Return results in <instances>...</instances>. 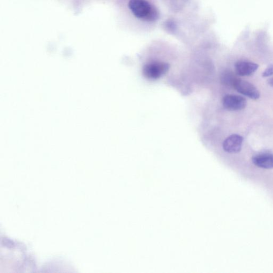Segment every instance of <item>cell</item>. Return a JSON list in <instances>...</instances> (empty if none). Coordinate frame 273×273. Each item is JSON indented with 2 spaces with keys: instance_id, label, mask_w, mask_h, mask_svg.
<instances>
[{
  "instance_id": "obj_1",
  "label": "cell",
  "mask_w": 273,
  "mask_h": 273,
  "mask_svg": "<svg viewBox=\"0 0 273 273\" xmlns=\"http://www.w3.org/2000/svg\"><path fill=\"white\" fill-rule=\"evenodd\" d=\"M129 7L133 15L139 19L155 22L159 18L158 10L146 0H130Z\"/></svg>"
},
{
  "instance_id": "obj_2",
  "label": "cell",
  "mask_w": 273,
  "mask_h": 273,
  "mask_svg": "<svg viewBox=\"0 0 273 273\" xmlns=\"http://www.w3.org/2000/svg\"><path fill=\"white\" fill-rule=\"evenodd\" d=\"M170 68V65L163 62H153L144 66L143 73L144 76L150 80H156L166 74Z\"/></svg>"
},
{
  "instance_id": "obj_3",
  "label": "cell",
  "mask_w": 273,
  "mask_h": 273,
  "mask_svg": "<svg viewBox=\"0 0 273 273\" xmlns=\"http://www.w3.org/2000/svg\"><path fill=\"white\" fill-rule=\"evenodd\" d=\"M233 87L239 93L250 99L257 100L260 97L259 90L253 84L248 81L237 79Z\"/></svg>"
},
{
  "instance_id": "obj_4",
  "label": "cell",
  "mask_w": 273,
  "mask_h": 273,
  "mask_svg": "<svg viewBox=\"0 0 273 273\" xmlns=\"http://www.w3.org/2000/svg\"><path fill=\"white\" fill-rule=\"evenodd\" d=\"M223 106L230 111H237L245 109L247 106L246 99L235 94H226L223 99Z\"/></svg>"
},
{
  "instance_id": "obj_5",
  "label": "cell",
  "mask_w": 273,
  "mask_h": 273,
  "mask_svg": "<svg viewBox=\"0 0 273 273\" xmlns=\"http://www.w3.org/2000/svg\"><path fill=\"white\" fill-rule=\"evenodd\" d=\"M243 142L242 136L237 134L230 135L224 141L223 149L229 153H237L242 149Z\"/></svg>"
},
{
  "instance_id": "obj_6",
  "label": "cell",
  "mask_w": 273,
  "mask_h": 273,
  "mask_svg": "<svg viewBox=\"0 0 273 273\" xmlns=\"http://www.w3.org/2000/svg\"><path fill=\"white\" fill-rule=\"evenodd\" d=\"M259 65L256 63L241 60L236 62L235 65V70L236 75L242 76L247 77L253 75L257 71Z\"/></svg>"
},
{
  "instance_id": "obj_7",
  "label": "cell",
  "mask_w": 273,
  "mask_h": 273,
  "mask_svg": "<svg viewBox=\"0 0 273 273\" xmlns=\"http://www.w3.org/2000/svg\"><path fill=\"white\" fill-rule=\"evenodd\" d=\"M253 163L262 169H273V154L265 152L258 154L253 157Z\"/></svg>"
},
{
  "instance_id": "obj_8",
  "label": "cell",
  "mask_w": 273,
  "mask_h": 273,
  "mask_svg": "<svg viewBox=\"0 0 273 273\" xmlns=\"http://www.w3.org/2000/svg\"><path fill=\"white\" fill-rule=\"evenodd\" d=\"M237 79L232 72H226L222 75V80L226 85L233 86Z\"/></svg>"
},
{
  "instance_id": "obj_9",
  "label": "cell",
  "mask_w": 273,
  "mask_h": 273,
  "mask_svg": "<svg viewBox=\"0 0 273 273\" xmlns=\"http://www.w3.org/2000/svg\"><path fill=\"white\" fill-rule=\"evenodd\" d=\"M272 76H273V65H270L262 73V76L264 78H267Z\"/></svg>"
},
{
  "instance_id": "obj_10",
  "label": "cell",
  "mask_w": 273,
  "mask_h": 273,
  "mask_svg": "<svg viewBox=\"0 0 273 273\" xmlns=\"http://www.w3.org/2000/svg\"><path fill=\"white\" fill-rule=\"evenodd\" d=\"M268 85L271 87H273V77L269 79V80L268 81Z\"/></svg>"
}]
</instances>
